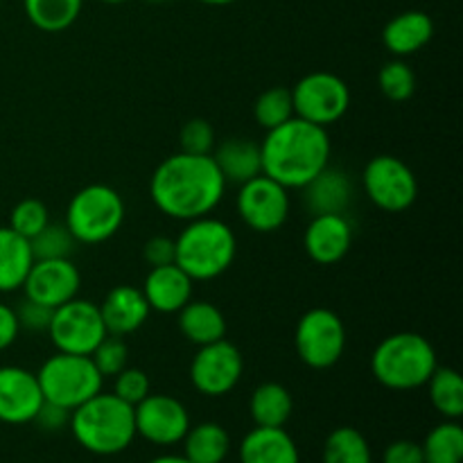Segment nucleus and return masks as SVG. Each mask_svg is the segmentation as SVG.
I'll return each mask as SVG.
<instances>
[{
	"mask_svg": "<svg viewBox=\"0 0 463 463\" xmlns=\"http://www.w3.org/2000/svg\"><path fill=\"white\" fill-rule=\"evenodd\" d=\"M235 208L244 224L256 233H274L288 222L292 202L289 190L267 175L253 176L240 185Z\"/></svg>",
	"mask_w": 463,
	"mask_h": 463,
	"instance_id": "f8f14e48",
	"label": "nucleus"
},
{
	"mask_svg": "<svg viewBox=\"0 0 463 463\" xmlns=\"http://www.w3.org/2000/svg\"><path fill=\"white\" fill-rule=\"evenodd\" d=\"M149 3H165V0H149Z\"/></svg>",
	"mask_w": 463,
	"mask_h": 463,
	"instance_id": "de8ad7c7",
	"label": "nucleus"
},
{
	"mask_svg": "<svg viewBox=\"0 0 463 463\" xmlns=\"http://www.w3.org/2000/svg\"><path fill=\"white\" fill-rule=\"evenodd\" d=\"M303 199L312 215H346L353 202V181L342 167L326 165L319 175L303 185Z\"/></svg>",
	"mask_w": 463,
	"mask_h": 463,
	"instance_id": "aec40b11",
	"label": "nucleus"
},
{
	"mask_svg": "<svg viewBox=\"0 0 463 463\" xmlns=\"http://www.w3.org/2000/svg\"><path fill=\"white\" fill-rule=\"evenodd\" d=\"M238 256V238L226 222L203 215L185 222L175 240V265L190 279L215 280L231 269Z\"/></svg>",
	"mask_w": 463,
	"mask_h": 463,
	"instance_id": "20e7f679",
	"label": "nucleus"
},
{
	"mask_svg": "<svg viewBox=\"0 0 463 463\" xmlns=\"http://www.w3.org/2000/svg\"><path fill=\"white\" fill-rule=\"evenodd\" d=\"M34 265L30 240L9 226H0V294L23 289L27 274Z\"/></svg>",
	"mask_w": 463,
	"mask_h": 463,
	"instance_id": "393cba45",
	"label": "nucleus"
},
{
	"mask_svg": "<svg viewBox=\"0 0 463 463\" xmlns=\"http://www.w3.org/2000/svg\"><path fill=\"white\" fill-rule=\"evenodd\" d=\"M383 463H425L423 450H420V443L414 441H393L384 448Z\"/></svg>",
	"mask_w": 463,
	"mask_h": 463,
	"instance_id": "79ce46f5",
	"label": "nucleus"
},
{
	"mask_svg": "<svg viewBox=\"0 0 463 463\" xmlns=\"http://www.w3.org/2000/svg\"><path fill=\"white\" fill-rule=\"evenodd\" d=\"M380 90L392 102H407L416 93V75L405 59H392L380 68Z\"/></svg>",
	"mask_w": 463,
	"mask_h": 463,
	"instance_id": "72a5a7b5",
	"label": "nucleus"
},
{
	"mask_svg": "<svg viewBox=\"0 0 463 463\" xmlns=\"http://www.w3.org/2000/svg\"><path fill=\"white\" fill-rule=\"evenodd\" d=\"M179 330L190 344L194 346H206V344L226 339V324L224 312L208 301H188L179 312Z\"/></svg>",
	"mask_w": 463,
	"mask_h": 463,
	"instance_id": "b1692460",
	"label": "nucleus"
},
{
	"mask_svg": "<svg viewBox=\"0 0 463 463\" xmlns=\"http://www.w3.org/2000/svg\"><path fill=\"white\" fill-rule=\"evenodd\" d=\"M194 280L181 269L179 265L152 267L145 276L143 297L147 301L149 310L161 312V315H176L188 301H193Z\"/></svg>",
	"mask_w": 463,
	"mask_h": 463,
	"instance_id": "a211bd4d",
	"label": "nucleus"
},
{
	"mask_svg": "<svg viewBox=\"0 0 463 463\" xmlns=\"http://www.w3.org/2000/svg\"><path fill=\"white\" fill-rule=\"evenodd\" d=\"M428 393L434 410L446 420H459L463 416V380L455 369L437 366L428 380Z\"/></svg>",
	"mask_w": 463,
	"mask_h": 463,
	"instance_id": "c85d7f7f",
	"label": "nucleus"
},
{
	"mask_svg": "<svg viewBox=\"0 0 463 463\" xmlns=\"http://www.w3.org/2000/svg\"><path fill=\"white\" fill-rule=\"evenodd\" d=\"M244 373V357L229 339L199 346L190 362V383L202 396L222 398L233 392Z\"/></svg>",
	"mask_w": 463,
	"mask_h": 463,
	"instance_id": "ddd939ff",
	"label": "nucleus"
},
{
	"mask_svg": "<svg viewBox=\"0 0 463 463\" xmlns=\"http://www.w3.org/2000/svg\"><path fill=\"white\" fill-rule=\"evenodd\" d=\"M125 199L107 184H90L77 190L66 208L68 231L77 244H102L125 224Z\"/></svg>",
	"mask_w": 463,
	"mask_h": 463,
	"instance_id": "423d86ee",
	"label": "nucleus"
},
{
	"mask_svg": "<svg viewBox=\"0 0 463 463\" xmlns=\"http://www.w3.org/2000/svg\"><path fill=\"white\" fill-rule=\"evenodd\" d=\"M199 3H203V5H213V7H224V5L235 3V0H199Z\"/></svg>",
	"mask_w": 463,
	"mask_h": 463,
	"instance_id": "a18cd8bd",
	"label": "nucleus"
},
{
	"mask_svg": "<svg viewBox=\"0 0 463 463\" xmlns=\"http://www.w3.org/2000/svg\"><path fill=\"white\" fill-rule=\"evenodd\" d=\"M149 463H193V461L185 459L184 455H163V457H156V459H152Z\"/></svg>",
	"mask_w": 463,
	"mask_h": 463,
	"instance_id": "c03bdc74",
	"label": "nucleus"
},
{
	"mask_svg": "<svg viewBox=\"0 0 463 463\" xmlns=\"http://www.w3.org/2000/svg\"><path fill=\"white\" fill-rule=\"evenodd\" d=\"M136 437L154 446H175L190 430V414L181 401L167 393H149L134 407Z\"/></svg>",
	"mask_w": 463,
	"mask_h": 463,
	"instance_id": "4468645a",
	"label": "nucleus"
},
{
	"mask_svg": "<svg viewBox=\"0 0 463 463\" xmlns=\"http://www.w3.org/2000/svg\"><path fill=\"white\" fill-rule=\"evenodd\" d=\"M294 346L310 369L326 371L335 366L346 351V326L342 317L328 307L307 310L294 330Z\"/></svg>",
	"mask_w": 463,
	"mask_h": 463,
	"instance_id": "6e6552de",
	"label": "nucleus"
},
{
	"mask_svg": "<svg viewBox=\"0 0 463 463\" xmlns=\"http://www.w3.org/2000/svg\"><path fill=\"white\" fill-rule=\"evenodd\" d=\"M80 288L81 274L71 258L34 260L25 283H23L25 297L50 307V310L75 298Z\"/></svg>",
	"mask_w": 463,
	"mask_h": 463,
	"instance_id": "2eb2a0df",
	"label": "nucleus"
},
{
	"mask_svg": "<svg viewBox=\"0 0 463 463\" xmlns=\"http://www.w3.org/2000/svg\"><path fill=\"white\" fill-rule=\"evenodd\" d=\"M14 312H16L21 330H27V333H48L50 319H52V310L50 307L41 306V303L25 297L14 307Z\"/></svg>",
	"mask_w": 463,
	"mask_h": 463,
	"instance_id": "58836bf2",
	"label": "nucleus"
},
{
	"mask_svg": "<svg viewBox=\"0 0 463 463\" xmlns=\"http://www.w3.org/2000/svg\"><path fill=\"white\" fill-rule=\"evenodd\" d=\"M90 360H93L95 369L99 371L102 378H116V375L125 369L127 362H129V348L122 342V337L107 335V337L98 344V348L90 353Z\"/></svg>",
	"mask_w": 463,
	"mask_h": 463,
	"instance_id": "c9c22d12",
	"label": "nucleus"
},
{
	"mask_svg": "<svg viewBox=\"0 0 463 463\" xmlns=\"http://www.w3.org/2000/svg\"><path fill=\"white\" fill-rule=\"evenodd\" d=\"M330 154L333 145L328 129L294 116L267 131L260 143L262 175L279 181L288 190H301L330 165Z\"/></svg>",
	"mask_w": 463,
	"mask_h": 463,
	"instance_id": "f03ea898",
	"label": "nucleus"
},
{
	"mask_svg": "<svg viewBox=\"0 0 463 463\" xmlns=\"http://www.w3.org/2000/svg\"><path fill=\"white\" fill-rule=\"evenodd\" d=\"M143 258L149 267H163L175 262V240L167 235H154L145 242Z\"/></svg>",
	"mask_w": 463,
	"mask_h": 463,
	"instance_id": "ea45409f",
	"label": "nucleus"
},
{
	"mask_svg": "<svg viewBox=\"0 0 463 463\" xmlns=\"http://www.w3.org/2000/svg\"><path fill=\"white\" fill-rule=\"evenodd\" d=\"M0 3H3V0H0Z\"/></svg>",
	"mask_w": 463,
	"mask_h": 463,
	"instance_id": "09e8293b",
	"label": "nucleus"
},
{
	"mask_svg": "<svg viewBox=\"0 0 463 463\" xmlns=\"http://www.w3.org/2000/svg\"><path fill=\"white\" fill-rule=\"evenodd\" d=\"M437 366V351L430 339L419 333L389 335L371 355V371L375 380L392 392L425 387Z\"/></svg>",
	"mask_w": 463,
	"mask_h": 463,
	"instance_id": "39448f33",
	"label": "nucleus"
},
{
	"mask_svg": "<svg viewBox=\"0 0 463 463\" xmlns=\"http://www.w3.org/2000/svg\"><path fill=\"white\" fill-rule=\"evenodd\" d=\"M32 423L39 425L43 432H59V430H63L71 423V411H68L66 407H59L54 405V402L43 401V405L39 407V411H36Z\"/></svg>",
	"mask_w": 463,
	"mask_h": 463,
	"instance_id": "a19ab883",
	"label": "nucleus"
},
{
	"mask_svg": "<svg viewBox=\"0 0 463 463\" xmlns=\"http://www.w3.org/2000/svg\"><path fill=\"white\" fill-rule=\"evenodd\" d=\"M240 463H301L297 441L285 428H253L238 450Z\"/></svg>",
	"mask_w": 463,
	"mask_h": 463,
	"instance_id": "4be33fe9",
	"label": "nucleus"
},
{
	"mask_svg": "<svg viewBox=\"0 0 463 463\" xmlns=\"http://www.w3.org/2000/svg\"><path fill=\"white\" fill-rule=\"evenodd\" d=\"M362 188L373 206L384 213H405L419 199V179L402 158L380 154L366 163Z\"/></svg>",
	"mask_w": 463,
	"mask_h": 463,
	"instance_id": "9b49d317",
	"label": "nucleus"
},
{
	"mask_svg": "<svg viewBox=\"0 0 463 463\" xmlns=\"http://www.w3.org/2000/svg\"><path fill=\"white\" fill-rule=\"evenodd\" d=\"M18 333H21V326H18L14 307L7 303H0V353L7 351L16 342Z\"/></svg>",
	"mask_w": 463,
	"mask_h": 463,
	"instance_id": "37998d69",
	"label": "nucleus"
},
{
	"mask_svg": "<svg viewBox=\"0 0 463 463\" xmlns=\"http://www.w3.org/2000/svg\"><path fill=\"white\" fill-rule=\"evenodd\" d=\"M81 5L84 0H23L32 25L50 34L68 30L80 18Z\"/></svg>",
	"mask_w": 463,
	"mask_h": 463,
	"instance_id": "cd10ccee",
	"label": "nucleus"
},
{
	"mask_svg": "<svg viewBox=\"0 0 463 463\" xmlns=\"http://www.w3.org/2000/svg\"><path fill=\"white\" fill-rule=\"evenodd\" d=\"M43 405L36 373L23 366H0V423H32Z\"/></svg>",
	"mask_w": 463,
	"mask_h": 463,
	"instance_id": "dca6fc26",
	"label": "nucleus"
},
{
	"mask_svg": "<svg viewBox=\"0 0 463 463\" xmlns=\"http://www.w3.org/2000/svg\"><path fill=\"white\" fill-rule=\"evenodd\" d=\"M294 401L288 387L279 383H262L253 389L249 414L258 428H285L292 419Z\"/></svg>",
	"mask_w": 463,
	"mask_h": 463,
	"instance_id": "a878e982",
	"label": "nucleus"
},
{
	"mask_svg": "<svg viewBox=\"0 0 463 463\" xmlns=\"http://www.w3.org/2000/svg\"><path fill=\"white\" fill-rule=\"evenodd\" d=\"M253 118L262 129H276L289 118H294V102L292 90L283 89V86H274L258 95L256 104H253Z\"/></svg>",
	"mask_w": 463,
	"mask_h": 463,
	"instance_id": "2f4dec72",
	"label": "nucleus"
},
{
	"mask_svg": "<svg viewBox=\"0 0 463 463\" xmlns=\"http://www.w3.org/2000/svg\"><path fill=\"white\" fill-rule=\"evenodd\" d=\"M231 450V437L220 423L190 425L184 437V457L193 463H224Z\"/></svg>",
	"mask_w": 463,
	"mask_h": 463,
	"instance_id": "bb28decb",
	"label": "nucleus"
},
{
	"mask_svg": "<svg viewBox=\"0 0 463 463\" xmlns=\"http://www.w3.org/2000/svg\"><path fill=\"white\" fill-rule=\"evenodd\" d=\"M50 224V211L41 199L27 197L18 202L9 213V229L16 231L25 240H32L36 233Z\"/></svg>",
	"mask_w": 463,
	"mask_h": 463,
	"instance_id": "f704fd0d",
	"label": "nucleus"
},
{
	"mask_svg": "<svg viewBox=\"0 0 463 463\" xmlns=\"http://www.w3.org/2000/svg\"><path fill=\"white\" fill-rule=\"evenodd\" d=\"M425 463H461L463 461V430L457 420H443L430 430L420 443Z\"/></svg>",
	"mask_w": 463,
	"mask_h": 463,
	"instance_id": "c756f323",
	"label": "nucleus"
},
{
	"mask_svg": "<svg viewBox=\"0 0 463 463\" xmlns=\"http://www.w3.org/2000/svg\"><path fill=\"white\" fill-rule=\"evenodd\" d=\"M68 428L84 450L99 457L120 455L136 439L134 407L116 393L99 392L71 411Z\"/></svg>",
	"mask_w": 463,
	"mask_h": 463,
	"instance_id": "7ed1b4c3",
	"label": "nucleus"
},
{
	"mask_svg": "<svg viewBox=\"0 0 463 463\" xmlns=\"http://www.w3.org/2000/svg\"><path fill=\"white\" fill-rule=\"evenodd\" d=\"M355 240L351 220L346 215H312L303 233V247L317 265H337L348 256Z\"/></svg>",
	"mask_w": 463,
	"mask_h": 463,
	"instance_id": "f3484780",
	"label": "nucleus"
},
{
	"mask_svg": "<svg viewBox=\"0 0 463 463\" xmlns=\"http://www.w3.org/2000/svg\"><path fill=\"white\" fill-rule=\"evenodd\" d=\"M107 335L99 306L89 298L75 297L52 310L48 337L59 353L90 355Z\"/></svg>",
	"mask_w": 463,
	"mask_h": 463,
	"instance_id": "9d476101",
	"label": "nucleus"
},
{
	"mask_svg": "<svg viewBox=\"0 0 463 463\" xmlns=\"http://www.w3.org/2000/svg\"><path fill=\"white\" fill-rule=\"evenodd\" d=\"M226 181L211 154L176 152L163 158L149 181L154 206L170 220L190 222L211 215L222 203Z\"/></svg>",
	"mask_w": 463,
	"mask_h": 463,
	"instance_id": "f257e3e1",
	"label": "nucleus"
},
{
	"mask_svg": "<svg viewBox=\"0 0 463 463\" xmlns=\"http://www.w3.org/2000/svg\"><path fill=\"white\" fill-rule=\"evenodd\" d=\"M434 36V21L430 14L419 12V9H410L384 25L383 30V43L393 57L405 59L423 50L425 45L432 41Z\"/></svg>",
	"mask_w": 463,
	"mask_h": 463,
	"instance_id": "412c9836",
	"label": "nucleus"
},
{
	"mask_svg": "<svg viewBox=\"0 0 463 463\" xmlns=\"http://www.w3.org/2000/svg\"><path fill=\"white\" fill-rule=\"evenodd\" d=\"M324 463H373L371 446L355 428H337L324 443Z\"/></svg>",
	"mask_w": 463,
	"mask_h": 463,
	"instance_id": "7c9ffc66",
	"label": "nucleus"
},
{
	"mask_svg": "<svg viewBox=\"0 0 463 463\" xmlns=\"http://www.w3.org/2000/svg\"><path fill=\"white\" fill-rule=\"evenodd\" d=\"M213 161L220 167L226 184L242 185L262 175L260 143L249 138H229L213 149Z\"/></svg>",
	"mask_w": 463,
	"mask_h": 463,
	"instance_id": "5701e85b",
	"label": "nucleus"
},
{
	"mask_svg": "<svg viewBox=\"0 0 463 463\" xmlns=\"http://www.w3.org/2000/svg\"><path fill=\"white\" fill-rule=\"evenodd\" d=\"M99 3H107V5H122V3H129V0H99Z\"/></svg>",
	"mask_w": 463,
	"mask_h": 463,
	"instance_id": "49530a36",
	"label": "nucleus"
},
{
	"mask_svg": "<svg viewBox=\"0 0 463 463\" xmlns=\"http://www.w3.org/2000/svg\"><path fill=\"white\" fill-rule=\"evenodd\" d=\"M179 145L181 152L206 156V154H213V149H215V129L203 118H193V120H188L181 127Z\"/></svg>",
	"mask_w": 463,
	"mask_h": 463,
	"instance_id": "e433bc0d",
	"label": "nucleus"
},
{
	"mask_svg": "<svg viewBox=\"0 0 463 463\" xmlns=\"http://www.w3.org/2000/svg\"><path fill=\"white\" fill-rule=\"evenodd\" d=\"M149 389H152V384H149V375L145 373L143 369H131V366H125V369L113 378V393H116L120 401L129 402L131 407H136L140 401H145V398L152 393Z\"/></svg>",
	"mask_w": 463,
	"mask_h": 463,
	"instance_id": "4c0bfd02",
	"label": "nucleus"
},
{
	"mask_svg": "<svg viewBox=\"0 0 463 463\" xmlns=\"http://www.w3.org/2000/svg\"><path fill=\"white\" fill-rule=\"evenodd\" d=\"M294 116L328 129L342 120L351 107V89L339 75L328 71L307 72L294 84Z\"/></svg>",
	"mask_w": 463,
	"mask_h": 463,
	"instance_id": "1a4fd4ad",
	"label": "nucleus"
},
{
	"mask_svg": "<svg viewBox=\"0 0 463 463\" xmlns=\"http://www.w3.org/2000/svg\"><path fill=\"white\" fill-rule=\"evenodd\" d=\"M34 260H52V258H71L75 253L77 240L68 231L66 224L50 222L41 233L30 240Z\"/></svg>",
	"mask_w": 463,
	"mask_h": 463,
	"instance_id": "473e14b6",
	"label": "nucleus"
},
{
	"mask_svg": "<svg viewBox=\"0 0 463 463\" xmlns=\"http://www.w3.org/2000/svg\"><path fill=\"white\" fill-rule=\"evenodd\" d=\"M149 312L152 310H149L143 292L134 285H116L99 303V315L107 326V333L116 335V337H125V335L143 328Z\"/></svg>",
	"mask_w": 463,
	"mask_h": 463,
	"instance_id": "6ab92c4d",
	"label": "nucleus"
},
{
	"mask_svg": "<svg viewBox=\"0 0 463 463\" xmlns=\"http://www.w3.org/2000/svg\"><path fill=\"white\" fill-rule=\"evenodd\" d=\"M36 380H39L43 401L66 407L68 411L102 392L104 383L90 355H72V353L59 351L41 364Z\"/></svg>",
	"mask_w": 463,
	"mask_h": 463,
	"instance_id": "0eeeda50",
	"label": "nucleus"
}]
</instances>
